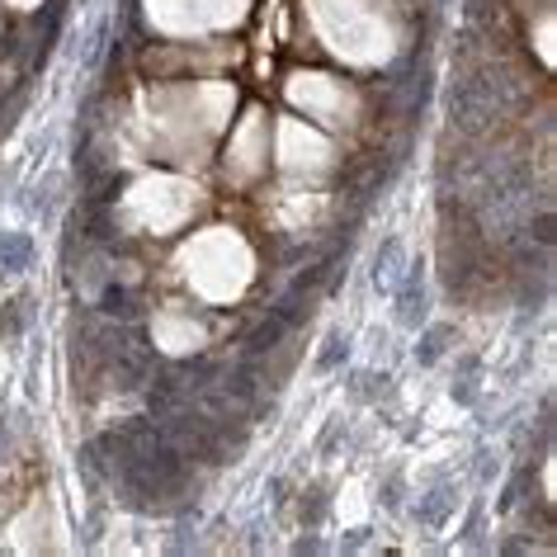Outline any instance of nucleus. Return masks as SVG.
Listing matches in <instances>:
<instances>
[{"label":"nucleus","instance_id":"nucleus-1","mask_svg":"<svg viewBox=\"0 0 557 557\" xmlns=\"http://www.w3.org/2000/svg\"><path fill=\"white\" fill-rule=\"evenodd\" d=\"M392 293H397V321L406 326V331H416V326L425 321V288H421V274L406 270L397 283H392Z\"/></svg>","mask_w":557,"mask_h":557},{"label":"nucleus","instance_id":"nucleus-5","mask_svg":"<svg viewBox=\"0 0 557 557\" xmlns=\"http://www.w3.org/2000/svg\"><path fill=\"white\" fill-rule=\"evenodd\" d=\"M29 317H33L29 298H14V302L0 307V331H5L10 340H19V336H24V326H29Z\"/></svg>","mask_w":557,"mask_h":557},{"label":"nucleus","instance_id":"nucleus-7","mask_svg":"<svg viewBox=\"0 0 557 557\" xmlns=\"http://www.w3.org/2000/svg\"><path fill=\"white\" fill-rule=\"evenodd\" d=\"M349 359V340L340 336V331H331V336H326L321 340V355H317V368H321V374H331V368H340Z\"/></svg>","mask_w":557,"mask_h":557},{"label":"nucleus","instance_id":"nucleus-6","mask_svg":"<svg viewBox=\"0 0 557 557\" xmlns=\"http://www.w3.org/2000/svg\"><path fill=\"white\" fill-rule=\"evenodd\" d=\"M449 336H453V326H425V331H421V345H416V359H421V364H435L444 349H449Z\"/></svg>","mask_w":557,"mask_h":557},{"label":"nucleus","instance_id":"nucleus-4","mask_svg":"<svg viewBox=\"0 0 557 557\" xmlns=\"http://www.w3.org/2000/svg\"><path fill=\"white\" fill-rule=\"evenodd\" d=\"M449 510H453V487L440 482V487L421 501V525H425V529H440V525L449 520Z\"/></svg>","mask_w":557,"mask_h":557},{"label":"nucleus","instance_id":"nucleus-2","mask_svg":"<svg viewBox=\"0 0 557 557\" xmlns=\"http://www.w3.org/2000/svg\"><path fill=\"white\" fill-rule=\"evenodd\" d=\"M0 265H5L10 274L29 270V265H33V237H24V232H0Z\"/></svg>","mask_w":557,"mask_h":557},{"label":"nucleus","instance_id":"nucleus-3","mask_svg":"<svg viewBox=\"0 0 557 557\" xmlns=\"http://www.w3.org/2000/svg\"><path fill=\"white\" fill-rule=\"evenodd\" d=\"M397 260H402V241H397V237H387V241L378 246V255H374V283L387 288V293H392V283L402 279Z\"/></svg>","mask_w":557,"mask_h":557}]
</instances>
